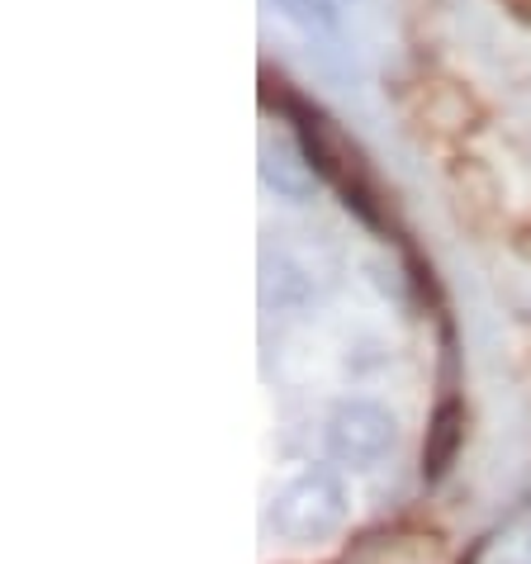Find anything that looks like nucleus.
<instances>
[{"instance_id":"nucleus-1","label":"nucleus","mask_w":531,"mask_h":564,"mask_svg":"<svg viewBox=\"0 0 531 564\" xmlns=\"http://www.w3.org/2000/svg\"><path fill=\"white\" fill-rule=\"evenodd\" d=\"M285 119L294 123V138H300L308 166L318 171V181L333 185V191L342 195V205L361 218L366 228L384 232L389 218H384V199H380V185H375V176H370L366 152L356 148L318 105H308L300 96H285Z\"/></svg>"},{"instance_id":"nucleus-2","label":"nucleus","mask_w":531,"mask_h":564,"mask_svg":"<svg viewBox=\"0 0 531 564\" xmlns=\"http://www.w3.org/2000/svg\"><path fill=\"white\" fill-rule=\"evenodd\" d=\"M342 522H347V484L333 469H304L271 503V531L285 541H323Z\"/></svg>"},{"instance_id":"nucleus-3","label":"nucleus","mask_w":531,"mask_h":564,"mask_svg":"<svg viewBox=\"0 0 531 564\" xmlns=\"http://www.w3.org/2000/svg\"><path fill=\"white\" fill-rule=\"evenodd\" d=\"M323 442H327V460H337L347 469H370L394 446V417H389L380 403H366V399L337 403L333 417H327Z\"/></svg>"},{"instance_id":"nucleus-4","label":"nucleus","mask_w":531,"mask_h":564,"mask_svg":"<svg viewBox=\"0 0 531 564\" xmlns=\"http://www.w3.org/2000/svg\"><path fill=\"white\" fill-rule=\"evenodd\" d=\"M261 176H266V185H271L275 195H285V199L300 205V199L314 195L318 171L308 166L300 138H266L261 143Z\"/></svg>"},{"instance_id":"nucleus-5","label":"nucleus","mask_w":531,"mask_h":564,"mask_svg":"<svg viewBox=\"0 0 531 564\" xmlns=\"http://www.w3.org/2000/svg\"><path fill=\"white\" fill-rule=\"evenodd\" d=\"M465 442V409L456 399H446L442 409H436L432 427H427V451H423V479H442L451 460H456V451Z\"/></svg>"},{"instance_id":"nucleus-6","label":"nucleus","mask_w":531,"mask_h":564,"mask_svg":"<svg viewBox=\"0 0 531 564\" xmlns=\"http://www.w3.org/2000/svg\"><path fill=\"white\" fill-rule=\"evenodd\" d=\"M280 10L290 14V20H300V24H308V29H327L333 24V10H327V0H280Z\"/></svg>"}]
</instances>
